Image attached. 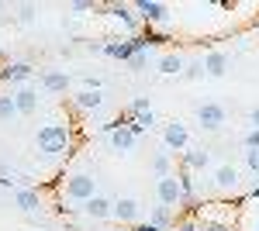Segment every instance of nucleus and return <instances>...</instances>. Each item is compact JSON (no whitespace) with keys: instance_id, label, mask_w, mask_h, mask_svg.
I'll return each instance as SVG.
<instances>
[{"instance_id":"nucleus-26","label":"nucleus","mask_w":259,"mask_h":231,"mask_svg":"<svg viewBox=\"0 0 259 231\" xmlns=\"http://www.w3.org/2000/svg\"><path fill=\"white\" fill-rule=\"evenodd\" d=\"M183 76L187 79H204V59H194V62H187V69H183Z\"/></svg>"},{"instance_id":"nucleus-8","label":"nucleus","mask_w":259,"mask_h":231,"mask_svg":"<svg viewBox=\"0 0 259 231\" xmlns=\"http://www.w3.org/2000/svg\"><path fill=\"white\" fill-rule=\"evenodd\" d=\"M135 14H139V21L145 28H156V24H162V21L169 18V7L159 4V0H139L135 4Z\"/></svg>"},{"instance_id":"nucleus-22","label":"nucleus","mask_w":259,"mask_h":231,"mask_svg":"<svg viewBox=\"0 0 259 231\" xmlns=\"http://www.w3.org/2000/svg\"><path fill=\"white\" fill-rule=\"evenodd\" d=\"M152 173L156 176H173V152H159L152 159Z\"/></svg>"},{"instance_id":"nucleus-40","label":"nucleus","mask_w":259,"mask_h":231,"mask_svg":"<svg viewBox=\"0 0 259 231\" xmlns=\"http://www.w3.org/2000/svg\"><path fill=\"white\" fill-rule=\"evenodd\" d=\"M0 59H4V52H0Z\"/></svg>"},{"instance_id":"nucleus-24","label":"nucleus","mask_w":259,"mask_h":231,"mask_svg":"<svg viewBox=\"0 0 259 231\" xmlns=\"http://www.w3.org/2000/svg\"><path fill=\"white\" fill-rule=\"evenodd\" d=\"M142 38H145L149 49H152V45H166V41H173L166 31H156V28H145V31H142Z\"/></svg>"},{"instance_id":"nucleus-25","label":"nucleus","mask_w":259,"mask_h":231,"mask_svg":"<svg viewBox=\"0 0 259 231\" xmlns=\"http://www.w3.org/2000/svg\"><path fill=\"white\" fill-rule=\"evenodd\" d=\"M149 111H152V104H149V97H135V100H132V107H128V117L149 114Z\"/></svg>"},{"instance_id":"nucleus-38","label":"nucleus","mask_w":259,"mask_h":231,"mask_svg":"<svg viewBox=\"0 0 259 231\" xmlns=\"http://www.w3.org/2000/svg\"><path fill=\"white\" fill-rule=\"evenodd\" d=\"M111 231H124V228H111Z\"/></svg>"},{"instance_id":"nucleus-20","label":"nucleus","mask_w":259,"mask_h":231,"mask_svg":"<svg viewBox=\"0 0 259 231\" xmlns=\"http://www.w3.org/2000/svg\"><path fill=\"white\" fill-rule=\"evenodd\" d=\"M135 142H139V138L132 135V131H128V128H118V131H111V149H114V152H132V149H135Z\"/></svg>"},{"instance_id":"nucleus-28","label":"nucleus","mask_w":259,"mask_h":231,"mask_svg":"<svg viewBox=\"0 0 259 231\" xmlns=\"http://www.w3.org/2000/svg\"><path fill=\"white\" fill-rule=\"evenodd\" d=\"M245 169L259 176V149H245Z\"/></svg>"},{"instance_id":"nucleus-10","label":"nucleus","mask_w":259,"mask_h":231,"mask_svg":"<svg viewBox=\"0 0 259 231\" xmlns=\"http://www.w3.org/2000/svg\"><path fill=\"white\" fill-rule=\"evenodd\" d=\"M225 121H228V114H225V107H221V104H200V107H197L200 131H218Z\"/></svg>"},{"instance_id":"nucleus-12","label":"nucleus","mask_w":259,"mask_h":231,"mask_svg":"<svg viewBox=\"0 0 259 231\" xmlns=\"http://www.w3.org/2000/svg\"><path fill=\"white\" fill-rule=\"evenodd\" d=\"M207 166H211V149L190 145L187 152L180 155V169H187V173H200V169H207Z\"/></svg>"},{"instance_id":"nucleus-32","label":"nucleus","mask_w":259,"mask_h":231,"mask_svg":"<svg viewBox=\"0 0 259 231\" xmlns=\"http://www.w3.org/2000/svg\"><path fill=\"white\" fill-rule=\"evenodd\" d=\"M132 121H135V124H139V128H145V131H149V128H152V124H156V114H152V111H149V114H139V117H132Z\"/></svg>"},{"instance_id":"nucleus-19","label":"nucleus","mask_w":259,"mask_h":231,"mask_svg":"<svg viewBox=\"0 0 259 231\" xmlns=\"http://www.w3.org/2000/svg\"><path fill=\"white\" fill-rule=\"evenodd\" d=\"M149 224H156L159 231H173V224H177V211L166 207V204H156V207L149 211Z\"/></svg>"},{"instance_id":"nucleus-9","label":"nucleus","mask_w":259,"mask_h":231,"mask_svg":"<svg viewBox=\"0 0 259 231\" xmlns=\"http://www.w3.org/2000/svg\"><path fill=\"white\" fill-rule=\"evenodd\" d=\"M97 11H104L107 18H114L118 24H124L128 31H135L142 24L139 14H135V4H97Z\"/></svg>"},{"instance_id":"nucleus-17","label":"nucleus","mask_w":259,"mask_h":231,"mask_svg":"<svg viewBox=\"0 0 259 231\" xmlns=\"http://www.w3.org/2000/svg\"><path fill=\"white\" fill-rule=\"evenodd\" d=\"M73 107H76L80 114H97L100 107H104V90H87V86H83L80 94L73 97Z\"/></svg>"},{"instance_id":"nucleus-27","label":"nucleus","mask_w":259,"mask_h":231,"mask_svg":"<svg viewBox=\"0 0 259 231\" xmlns=\"http://www.w3.org/2000/svg\"><path fill=\"white\" fill-rule=\"evenodd\" d=\"M35 18H38V7H35V4H21L18 7V21L21 24H31Z\"/></svg>"},{"instance_id":"nucleus-14","label":"nucleus","mask_w":259,"mask_h":231,"mask_svg":"<svg viewBox=\"0 0 259 231\" xmlns=\"http://www.w3.org/2000/svg\"><path fill=\"white\" fill-rule=\"evenodd\" d=\"M80 211L87 214V217H90V221H107V217H111V214H114V200H107V197H104V193H97V197H90V200H87V204H83Z\"/></svg>"},{"instance_id":"nucleus-11","label":"nucleus","mask_w":259,"mask_h":231,"mask_svg":"<svg viewBox=\"0 0 259 231\" xmlns=\"http://www.w3.org/2000/svg\"><path fill=\"white\" fill-rule=\"evenodd\" d=\"M239 166H235V162H221V166H214V176H211V179H214V190L218 193H232L235 190V187H239Z\"/></svg>"},{"instance_id":"nucleus-29","label":"nucleus","mask_w":259,"mask_h":231,"mask_svg":"<svg viewBox=\"0 0 259 231\" xmlns=\"http://www.w3.org/2000/svg\"><path fill=\"white\" fill-rule=\"evenodd\" d=\"M69 11H73V14H87V11H97V4H94V0H73Z\"/></svg>"},{"instance_id":"nucleus-30","label":"nucleus","mask_w":259,"mask_h":231,"mask_svg":"<svg viewBox=\"0 0 259 231\" xmlns=\"http://www.w3.org/2000/svg\"><path fill=\"white\" fill-rule=\"evenodd\" d=\"M173 231H200V224H197V217H180L173 224Z\"/></svg>"},{"instance_id":"nucleus-4","label":"nucleus","mask_w":259,"mask_h":231,"mask_svg":"<svg viewBox=\"0 0 259 231\" xmlns=\"http://www.w3.org/2000/svg\"><path fill=\"white\" fill-rule=\"evenodd\" d=\"M35 79V66L31 62H4L0 66V86H28Z\"/></svg>"},{"instance_id":"nucleus-33","label":"nucleus","mask_w":259,"mask_h":231,"mask_svg":"<svg viewBox=\"0 0 259 231\" xmlns=\"http://www.w3.org/2000/svg\"><path fill=\"white\" fill-rule=\"evenodd\" d=\"M145 62H149V49H145V52H135V56H132V62H128V66H132V69H142V66H145Z\"/></svg>"},{"instance_id":"nucleus-21","label":"nucleus","mask_w":259,"mask_h":231,"mask_svg":"<svg viewBox=\"0 0 259 231\" xmlns=\"http://www.w3.org/2000/svg\"><path fill=\"white\" fill-rule=\"evenodd\" d=\"M183 69H187V62H183L177 52H169V56L159 59V73L162 76H183Z\"/></svg>"},{"instance_id":"nucleus-16","label":"nucleus","mask_w":259,"mask_h":231,"mask_svg":"<svg viewBox=\"0 0 259 231\" xmlns=\"http://www.w3.org/2000/svg\"><path fill=\"white\" fill-rule=\"evenodd\" d=\"M11 97H14V104H18V114L21 117H31L35 111H38V90H35L31 83H28V86H18Z\"/></svg>"},{"instance_id":"nucleus-18","label":"nucleus","mask_w":259,"mask_h":231,"mask_svg":"<svg viewBox=\"0 0 259 231\" xmlns=\"http://www.w3.org/2000/svg\"><path fill=\"white\" fill-rule=\"evenodd\" d=\"M228 62H232V56L228 52H221V49H211L207 56H204V73L211 79H221L225 73H228Z\"/></svg>"},{"instance_id":"nucleus-39","label":"nucleus","mask_w":259,"mask_h":231,"mask_svg":"<svg viewBox=\"0 0 259 231\" xmlns=\"http://www.w3.org/2000/svg\"><path fill=\"white\" fill-rule=\"evenodd\" d=\"M0 11H4V4H0Z\"/></svg>"},{"instance_id":"nucleus-37","label":"nucleus","mask_w":259,"mask_h":231,"mask_svg":"<svg viewBox=\"0 0 259 231\" xmlns=\"http://www.w3.org/2000/svg\"><path fill=\"white\" fill-rule=\"evenodd\" d=\"M245 197H259V183H256V187H252L249 193H245Z\"/></svg>"},{"instance_id":"nucleus-31","label":"nucleus","mask_w":259,"mask_h":231,"mask_svg":"<svg viewBox=\"0 0 259 231\" xmlns=\"http://www.w3.org/2000/svg\"><path fill=\"white\" fill-rule=\"evenodd\" d=\"M242 145H245V149H259V128H249L245 138H242Z\"/></svg>"},{"instance_id":"nucleus-2","label":"nucleus","mask_w":259,"mask_h":231,"mask_svg":"<svg viewBox=\"0 0 259 231\" xmlns=\"http://www.w3.org/2000/svg\"><path fill=\"white\" fill-rule=\"evenodd\" d=\"M90 197H97V176H94V173L76 169V173H66V176H62L59 200H62V204H69V211L83 207Z\"/></svg>"},{"instance_id":"nucleus-35","label":"nucleus","mask_w":259,"mask_h":231,"mask_svg":"<svg viewBox=\"0 0 259 231\" xmlns=\"http://www.w3.org/2000/svg\"><path fill=\"white\" fill-rule=\"evenodd\" d=\"M132 231H159V228H156V224H149V221H142V224H135Z\"/></svg>"},{"instance_id":"nucleus-36","label":"nucleus","mask_w":259,"mask_h":231,"mask_svg":"<svg viewBox=\"0 0 259 231\" xmlns=\"http://www.w3.org/2000/svg\"><path fill=\"white\" fill-rule=\"evenodd\" d=\"M249 124H252V128H259V107H256V111H249Z\"/></svg>"},{"instance_id":"nucleus-3","label":"nucleus","mask_w":259,"mask_h":231,"mask_svg":"<svg viewBox=\"0 0 259 231\" xmlns=\"http://www.w3.org/2000/svg\"><path fill=\"white\" fill-rule=\"evenodd\" d=\"M235 217H239V207L228 204H218V200H204L197 211V221H207V224H225V228H235Z\"/></svg>"},{"instance_id":"nucleus-23","label":"nucleus","mask_w":259,"mask_h":231,"mask_svg":"<svg viewBox=\"0 0 259 231\" xmlns=\"http://www.w3.org/2000/svg\"><path fill=\"white\" fill-rule=\"evenodd\" d=\"M18 117V104L11 94H0V121H14Z\"/></svg>"},{"instance_id":"nucleus-34","label":"nucleus","mask_w":259,"mask_h":231,"mask_svg":"<svg viewBox=\"0 0 259 231\" xmlns=\"http://www.w3.org/2000/svg\"><path fill=\"white\" fill-rule=\"evenodd\" d=\"M200 231H235V228H225V224H207V221H197Z\"/></svg>"},{"instance_id":"nucleus-15","label":"nucleus","mask_w":259,"mask_h":231,"mask_svg":"<svg viewBox=\"0 0 259 231\" xmlns=\"http://www.w3.org/2000/svg\"><path fill=\"white\" fill-rule=\"evenodd\" d=\"M69 73H59V69H45V73H38V86L45 90V94H66L69 90Z\"/></svg>"},{"instance_id":"nucleus-41","label":"nucleus","mask_w":259,"mask_h":231,"mask_svg":"<svg viewBox=\"0 0 259 231\" xmlns=\"http://www.w3.org/2000/svg\"><path fill=\"white\" fill-rule=\"evenodd\" d=\"M256 231H259V224H256Z\"/></svg>"},{"instance_id":"nucleus-7","label":"nucleus","mask_w":259,"mask_h":231,"mask_svg":"<svg viewBox=\"0 0 259 231\" xmlns=\"http://www.w3.org/2000/svg\"><path fill=\"white\" fill-rule=\"evenodd\" d=\"M156 197H159V204L173 207V211L183 204V190H180L177 173H173V176H159V179H156Z\"/></svg>"},{"instance_id":"nucleus-6","label":"nucleus","mask_w":259,"mask_h":231,"mask_svg":"<svg viewBox=\"0 0 259 231\" xmlns=\"http://www.w3.org/2000/svg\"><path fill=\"white\" fill-rule=\"evenodd\" d=\"M114 221H118L121 228H135V224H142V204L135 200V197H118L114 200V214H111Z\"/></svg>"},{"instance_id":"nucleus-5","label":"nucleus","mask_w":259,"mask_h":231,"mask_svg":"<svg viewBox=\"0 0 259 231\" xmlns=\"http://www.w3.org/2000/svg\"><path fill=\"white\" fill-rule=\"evenodd\" d=\"M162 145H166V152H187L190 149V131H187V124L183 121H166L162 124Z\"/></svg>"},{"instance_id":"nucleus-1","label":"nucleus","mask_w":259,"mask_h":231,"mask_svg":"<svg viewBox=\"0 0 259 231\" xmlns=\"http://www.w3.org/2000/svg\"><path fill=\"white\" fill-rule=\"evenodd\" d=\"M35 149L41 159H69L73 152V124L66 121H52V124H41L38 135H35Z\"/></svg>"},{"instance_id":"nucleus-13","label":"nucleus","mask_w":259,"mask_h":231,"mask_svg":"<svg viewBox=\"0 0 259 231\" xmlns=\"http://www.w3.org/2000/svg\"><path fill=\"white\" fill-rule=\"evenodd\" d=\"M14 207L24 214H38L45 204H41V193L35 190V187H18L14 190Z\"/></svg>"}]
</instances>
